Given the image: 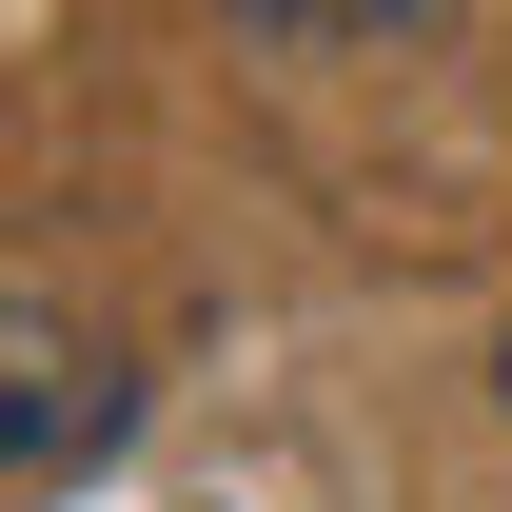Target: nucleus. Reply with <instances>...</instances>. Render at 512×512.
<instances>
[{"instance_id":"nucleus-1","label":"nucleus","mask_w":512,"mask_h":512,"mask_svg":"<svg viewBox=\"0 0 512 512\" xmlns=\"http://www.w3.org/2000/svg\"><path fill=\"white\" fill-rule=\"evenodd\" d=\"M0 375H20V434H0V493H20V512H60L79 473L119 453V375H99V355H79V335L40 316V296H20V335H0Z\"/></svg>"},{"instance_id":"nucleus-2","label":"nucleus","mask_w":512,"mask_h":512,"mask_svg":"<svg viewBox=\"0 0 512 512\" xmlns=\"http://www.w3.org/2000/svg\"><path fill=\"white\" fill-rule=\"evenodd\" d=\"M256 40H276V60H335V40H394V20H414V0H237Z\"/></svg>"}]
</instances>
